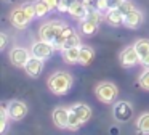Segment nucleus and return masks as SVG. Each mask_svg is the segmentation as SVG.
I'll return each mask as SVG.
<instances>
[{
    "label": "nucleus",
    "mask_w": 149,
    "mask_h": 135,
    "mask_svg": "<svg viewBox=\"0 0 149 135\" xmlns=\"http://www.w3.org/2000/svg\"><path fill=\"white\" fill-rule=\"evenodd\" d=\"M72 76L69 72H64V71H59V72H55L50 76L48 79V89L52 90V93L55 95H64L71 90L72 87Z\"/></svg>",
    "instance_id": "nucleus-1"
},
{
    "label": "nucleus",
    "mask_w": 149,
    "mask_h": 135,
    "mask_svg": "<svg viewBox=\"0 0 149 135\" xmlns=\"http://www.w3.org/2000/svg\"><path fill=\"white\" fill-rule=\"evenodd\" d=\"M95 95L103 103H112L117 98V95H119V90H117L116 84L112 82H101L95 89Z\"/></svg>",
    "instance_id": "nucleus-2"
},
{
    "label": "nucleus",
    "mask_w": 149,
    "mask_h": 135,
    "mask_svg": "<svg viewBox=\"0 0 149 135\" xmlns=\"http://www.w3.org/2000/svg\"><path fill=\"white\" fill-rule=\"evenodd\" d=\"M64 27V22H59V21H48L45 24H42L39 31V37L42 40H47V42H52L58 37V34L61 32V29Z\"/></svg>",
    "instance_id": "nucleus-3"
},
{
    "label": "nucleus",
    "mask_w": 149,
    "mask_h": 135,
    "mask_svg": "<svg viewBox=\"0 0 149 135\" xmlns=\"http://www.w3.org/2000/svg\"><path fill=\"white\" fill-rule=\"evenodd\" d=\"M55 45L52 44V42H47V40H37L32 44V47H31V53H32V56H37V58H42V60H47V58H50L53 55V51H55Z\"/></svg>",
    "instance_id": "nucleus-4"
},
{
    "label": "nucleus",
    "mask_w": 149,
    "mask_h": 135,
    "mask_svg": "<svg viewBox=\"0 0 149 135\" xmlns=\"http://www.w3.org/2000/svg\"><path fill=\"white\" fill-rule=\"evenodd\" d=\"M139 55H138V51H136V48H135V45H130V47H127V48H123L122 51H120V55H119V61H120V64H122L123 68H133V66H136V64L139 63Z\"/></svg>",
    "instance_id": "nucleus-5"
},
{
    "label": "nucleus",
    "mask_w": 149,
    "mask_h": 135,
    "mask_svg": "<svg viewBox=\"0 0 149 135\" xmlns=\"http://www.w3.org/2000/svg\"><path fill=\"white\" fill-rule=\"evenodd\" d=\"M31 56H32V53H31L27 48H23V47H15V48H11V51H10V61L18 68L26 66L27 60H29Z\"/></svg>",
    "instance_id": "nucleus-6"
},
{
    "label": "nucleus",
    "mask_w": 149,
    "mask_h": 135,
    "mask_svg": "<svg viewBox=\"0 0 149 135\" xmlns=\"http://www.w3.org/2000/svg\"><path fill=\"white\" fill-rule=\"evenodd\" d=\"M133 116V108L128 101H117L114 105V117L119 122H127Z\"/></svg>",
    "instance_id": "nucleus-7"
},
{
    "label": "nucleus",
    "mask_w": 149,
    "mask_h": 135,
    "mask_svg": "<svg viewBox=\"0 0 149 135\" xmlns=\"http://www.w3.org/2000/svg\"><path fill=\"white\" fill-rule=\"evenodd\" d=\"M7 108H8V114H10L11 121H21L27 114V106L23 101H19V100H11L7 105Z\"/></svg>",
    "instance_id": "nucleus-8"
},
{
    "label": "nucleus",
    "mask_w": 149,
    "mask_h": 135,
    "mask_svg": "<svg viewBox=\"0 0 149 135\" xmlns=\"http://www.w3.org/2000/svg\"><path fill=\"white\" fill-rule=\"evenodd\" d=\"M10 21H11V24H13L15 27L24 29V27H26V26L31 22V19L27 18V15H26V11H24L23 6H18V8H15L13 11H11Z\"/></svg>",
    "instance_id": "nucleus-9"
},
{
    "label": "nucleus",
    "mask_w": 149,
    "mask_h": 135,
    "mask_svg": "<svg viewBox=\"0 0 149 135\" xmlns=\"http://www.w3.org/2000/svg\"><path fill=\"white\" fill-rule=\"evenodd\" d=\"M68 13H69V15H71L74 19L82 21V19H85V18L88 16V5H87V3H84L82 0H75V2L71 3Z\"/></svg>",
    "instance_id": "nucleus-10"
},
{
    "label": "nucleus",
    "mask_w": 149,
    "mask_h": 135,
    "mask_svg": "<svg viewBox=\"0 0 149 135\" xmlns=\"http://www.w3.org/2000/svg\"><path fill=\"white\" fill-rule=\"evenodd\" d=\"M69 112H71V108H56L53 111V122L56 124V127L59 129H68L69 124Z\"/></svg>",
    "instance_id": "nucleus-11"
},
{
    "label": "nucleus",
    "mask_w": 149,
    "mask_h": 135,
    "mask_svg": "<svg viewBox=\"0 0 149 135\" xmlns=\"http://www.w3.org/2000/svg\"><path fill=\"white\" fill-rule=\"evenodd\" d=\"M24 69H26V72L29 74L31 77H39L43 71V60L42 58H37V56H31L29 60H27Z\"/></svg>",
    "instance_id": "nucleus-12"
},
{
    "label": "nucleus",
    "mask_w": 149,
    "mask_h": 135,
    "mask_svg": "<svg viewBox=\"0 0 149 135\" xmlns=\"http://www.w3.org/2000/svg\"><path fill=\"white\" fill-rule=\"evenodd\" d=\"M123 19H125V15L119 8H109L107 11H104V21L111 26L123 24Z\"/></svg>",
    "instance_id": "nucleus-13"
},
{
    "label": "nucleus",
    "mask_w": 149,
    "mask_h": 135,
    "mask_svg": "<svg viewBox=\"0 0 149 135\" xmlns=\"http://www.w3.org/2000/svg\"><path fill=\"white\" fill-rule=\"evenodd\" d=\"M63 60L69 64H77L80 63V47H68L61 50Z\"/></svg>",
    "instance_id": "nucleus-14"
},
{
    "label": "nucleus",
    "mask_w": 149,
    "mask_h": 135,
    "mask_svg": "<svg viewBox=\"0 0 149 135\" xmlns=\"http://www.w3.org/2000/svg\"><path fill=\"white\" fill-rule=\"evenodd\" d=\"M143 22V13L139 10H133L132 13L125 15V19H123V26L128 29H136L139 27Z\"/></svg>",
    "instance_id": "nucleus-15"
},
{
    "label": "nucleus",
    "mask_w": 149,
    "mask_h": 135,
    "mask_svg": "<svg viewBox=\"0 0 149 135\" xmlns=\"http://www.w3.org/2000/svg\"><path fill=\"white\" fill-rule=\"evenodd\" d=\"M98 24H100V22L93 21V19H90V18H85L80 21L79 29H80V32L85 35H95L98 32Z\"/></svg>",
    "instance_id": "nucleus-16"
},
{
    "label": "nucleus",
    "mask_w": 149,
    "mask_h": 135,
    "mask_svg": "<svg viewBox=\"0 0 149 135\" xmlns=\"http://www.w3.org/2000/svg\"><path fill=\"white\" fill-rule=\"evenodd\" d=\"M71 109L82 119V122H84V124L91 117V108L88 105H85V103H77V105H74Z\"/></svg>",
    "instance_id": "nucleus-17"
},
{
    "label": "nucleus",
    "mask_w": 149,
    "mask_h": 135,
    "mask_svg": "<svg viewBox=\"0 0 149 135\" xmlns=\"http://www.w3.org/2000/svg\"><path fill=\"white\" fill-rule=\"evenodd\" d=\"M95 58V50L91 47H80V64H90Z\"/></svg>",
    "instance_id": "nucleus-18"
},
{
    "label": "nucleus",
    "mask_w": 149,
    "mask_h": 135,
    "mask_svg": "<svg viewBox=\"0 0 149 135\" xmlns=\"http://www.w3.org/2000/svg\"><path fill=\"white\" fill-rule=\"evenodd\" d=\"M136 130L141 134H149V112H144L136 119Z\"/></svg>",
    "instance_id": "nucleus-19"
},
{
    "label": "nucleus",
    "mask_w": 149,
    "mask_h": 135,
    "mask_svg": "<svg viewBox=\"0 0 149 135\" xmlns=\"http://www.w3.org/2000/svg\"><path fill=\"white\" fill-rule=\"evenodd\" d=\"M133 45H135V48H136V51H138L139 58L149 55V39H138Z\"/></svg>",
    "instance_id": "nucleus-20"
},
{
    "label": "nucleus",
    "mask_w": 149,
    "mask_h": 135,
    "mask_svg": "<svg viewBox=\"0 0 149 135\" xmlns=\"http://www.w3.org/2000/svg\"><path fill=\"white\" fill-rule=\"evenodd\" d=\"M82 125H84L82 119L71 109V112H69V124H68V129H69V130H77V129L82 127Z\"/></svg>",
    "instance_id": "nucleus-21"
},
{
    "label": "nucleus",
    "mask_w": 149,
    "mask_h": 135,
    "mask_svg": "<svg viewBox=\"0 0 149 135\" xmlns=\"http://www.w3.org/2000/svg\"><path fill=\"white\" fill-rule=\"evenodd\" d=\"M34 6H36L37 18H42V16L48 15V11L52 10L48 5H47V2H45V0H36V2H34Z\"/></svg>",
    "instance_id": "nucleus-22"
},
{
    "label": "nucleus",
    "mask_w": 149,
    "mask_h": 135,
    "mask_svg": "<svg viewBox=\"0 0 149 135\" xmlns=\"http://www.w3.org/2000/svg\"><path fill=\"white\" fill-rule=\"evenodd\" d=\"M8 119H10V114H8V108L7 105H2L0 106V132L3 134L7 130V124H8Z\"/></svg>",
    "instance_id": "nucleus-23"
},
{
    "label": "nucleus",
    "mask_w": 149,
    "mask_h": 135,
    "mask_svg": "<svg viewBox=\"0 0 149 135\" xmlns=\"http://www.w3.org/2000/svg\"><path fill=\"white\" fill-rule=\"evenodd\" d=\"M68 47H80V37L77 35V32H72L68 39H66V44H64V48Z\"/></svg>",
    "instance_id": "nucleus-24"
},
{
    "label": "nucleus",
    "mask_w": 149,
    "mask_h": 135,
    "mask_svg": "<svg viewBox=\"0 0 149 135\" xmlns=\"http://www.w3.org/2000/svg\"><path fill=\"white\" fill-rule=\"evenodd\" d=\"M138 82H139V87H141V89L149 90V68H146V69L141 72Z\"/></svg>",
    "instance_id": "nucleus-25"
},
{
    "label": "nucleus",
    "mask_w": 149,
    "mask_h": 135,
    "mask_svg": "<svg viewBox=\"0 0 149 135\" xmlns=\"http://www.w3.org/2000/svg\"><path fill=\"white\" fill-rule=\"evenodd\" d=\"M119 10L123 13V15H128V13H132L133 10H136V6H135V3H133L132 0H123V2L119 5Z\"/></svg>",
    "instance_id": "nucleus-26"
},
{
    "label": "nucleus",
    "mask_w": 149,
    "mask_h": 135,
    "mask_svg": "<svg viewBox=\"0 0 149 135\" xmlns=\"http://www.w3.org/2000/svg\"><path fill=\"white\" fill-rule=\"evenodd\" d=\"M24 8V11H26V15H27V18L32 21L34 18H37V13H36V6H34V3H23L21 5Z\"/></svg>",
    "instance_id": "nucleus-27"
},
{
    "label": "nucleus",
    "mask_w": 149,
    "mask_h": 135,
    "mask_svg": "<svg viewBox=\"0 0 149 135\" xmlns=\"http://www.w3.org/2000/svg\"><path fill=\"white\" fill-rule=\"evenodd\" d=\"M95 6H96L100 11H107L109 10V3H107V0H95Z\"/></svg>",
    "instance_id": "nucleus-28"
},
{
    "label": "nucleus",
    "mask_w": 149,
    "mask_h": 135,
    "mask_svg": "<svg viewBox=\"0 0 149 135\" xmlns=\"http://www.w3.org/2000/svg\"><path fill=\"white\" fill-rule=\"evenodd\" d=\"M123 0H107V3H109V8H119V5L122 3Z\"/></svg>",
    "instance_id": "nucleus-29"
},
{
    "label": "nucleus",
    "mask_w": 149,
    "mask_h": 135,
    "mask_svg": "<svg viewBox=\"0 0 149 135\" xmlns=\"http://www.w3.org/2000/svg\"><path fill=\"white\" fill-rule=\"evenodd\" d=\"M47 2V5L50 6V8H58V5H59V0H45Z\"/></svg>",
    "instance_id": "nucleus-30"
},
{
    "label": "nucleus",
    "mask_w": 149,
    "mask_h": 135,
    "mask_svg": "<svg viewBox=\"0 0 149 135\" xmlns=\"http://www.w3.org/2000/svg\"><path fill=\"white\" fill-rule=\"evenodd\" d=\"M0 40H2V44H0V48H2V50H3V48L7 47V42H8L7 35H5L3 32H2V34H0Z\"/></svg>",
    "instance_id": "nucleus-31"
},
{
    "label": "nucleus",
    "mask_w": 149,
    "mask_h": 135,
    "mask_svg": "<svg viewBox=\"0 0 149 135\" xmlns=\"http://www.w3.org/2000/svg\"><path fill=\"white\" fill-rule=\"evenodd\" d=\"M139 63H141L144 68H149V55H146V56H143L141 60H139Z\"/></svg>",
    "instance_id": "nucleus-32"
},
{
    "label": "nucleus",
    "mask_w": 149,
    "mask_h": 135,
    "mask_svg": "<svg viewBox=\"0 0 149 135\" xmlns=\"http://www.w3.org/2000/svg\"><path fill=\"white\" fill-rule=\"evenodd\" d=\"M82 2H84V3H87V5H90V3L93 2V0H82Z\"/></svg>",
    "instance_id": "nucleus-33"
}]
</instances>
